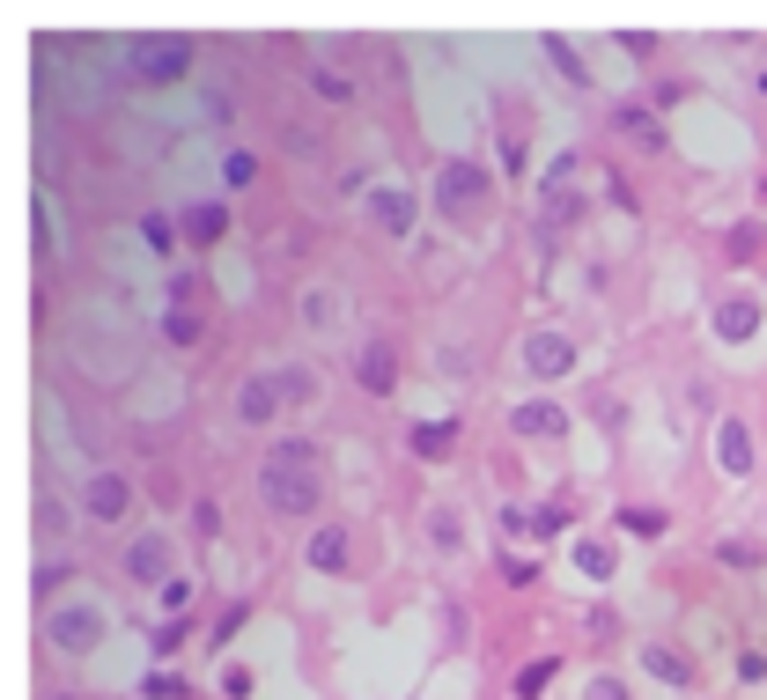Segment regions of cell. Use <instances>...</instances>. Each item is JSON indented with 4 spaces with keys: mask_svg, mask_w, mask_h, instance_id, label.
Segmentation results:
<instances>
[{
    "mask_svg": "<svg viewBox=\"0 0 767 700\" xmlns=\"http://www.w3.org/2000/svg\"><path fill=\"white\" fill-rule=\"evenodd\" d=\"M259 502H266V516H281V524H303V516H318L325 508V472L318 464L266 458L259 464Z\"/></svg>",
    "mask_w": 767,
    "mask_h": 700,
    "instance_id": "cell-1",
    "label": "cell"
},
{
    "mask_svg": "<svg viewBox=\"0 0 767 700\" xmlns=\"http://www.w3.org/2000/svg\"><path fill=\"white\" fill-rule=\"evenodd\" d=\"M103 634H111V604L97 590L45 604V649L52 656H89V649H103Z\"/></svg>",
    "mask_w": 767,
    "mask_h": 700,
    "instance_id": "cell-2",
    "label": "cell"
},
{
    "mask_svg": "<svg viewBox=\"0 0 767 700\" xmlns=\"http://www.w3.org/2000/svg\"><path fill=\"white\" fill-rule=\"evenodd\" d=\"M436 215L443 221H487V169L465 163V155H450L443 169H436Z\"/></svg>",
    "mask_w": 767,
    "mask_h": 700,
    "instance_id": "cell-3",
    "label": "cell"
},
{
    "mask_svg": "<svg viewBox=\"0 0 767 700\" xmlns=\"http://www.w3.org/2000/svg\"><path fill=\"white\" fill-rule=\"evenodd\" d=\"M185 67H193V37H133V45H125V74H133V81H155V89H163V81H177Z\"/></svg>",
    "mask_w": 767,
    "mask_h": 700,
    "instance_id": "cell-4",
    "label": "cell"
},
{
    "mask_svg": "<svg viewBox=\"0 0 767 700\" xmlns=\"http://www.w3.org/2000/svg\"><path fill=\"white\" fill-rule=\"evenodd\" d=\"M81 516H89L97 532L125 524V516H133V480H125V472H111V464H97V472L81 480Z\"/></svg>",
    "mask_w": 767,
    "mask_h": 700,
    "instance_id": "cell-5",
    "label": "cell"
},
{
    "mask_svg": "<svg viewBox=\"0 0 767 700\" xmlns=\"http://www.w3.org/2000/svg\"><path fill=\"white\" fill-rule=\"evenodd\" d=\"M119 576L125 582H149V590H163V582L177 576V546L163 532H133L125 538V554H119Z\"/></svg>",
    "mask_w": 767,
    "mask_h": 700,
    "instance_id": "cell-6",
    "label": "cell"
},
{
    "mask_svg": "<svg viewBox=\"0 0 767 700\" xmlns=\"http://www.w3.org/2000/svg\"><path fill=\"white\" fill-rule=\"evenodd\" d=\"M517 362H524L532 384H569V376H576V339L569 332H524Z\"/></svg>",
    "mask_w": 767,
    "mask_h": 700,
    "instance_id": "cell-7",
    "label": "cell"
},
{
    "mask_svg": "<svg viewBox=\"0 0 767 700\" xmlns=\"http://www.w3.org/2000/svg\"><path fill=\"white\" fill-rule=\"evenodd\" d=\"M362 221H370L376 237H414V221H421V193L414 185H376L370 199H362Z\"/></svg>",
    "mask_w": 767,
    "mask_h": 700,
    "instance_id": "cell-8",
    "label": "cell"
},
{
    "mask_svg": "<svg viewBox=\"0 0 767 700\" xmlns=\"http://www.w3.org/2000/svg\"><path fill=\"white\" fill-rule=\"evenodd\" d=\"M354 384L370 391V398H392L398 391V347L384 332H370L362 347H354Z\"/></svg>",
    "mask_w": 767,
    "mask_h": 700,
    "instance_id": "cell-9",
    "label": "cell"
},
{
    "mask_svg": "<svg viewBox=\"0 0 767 700\" xmlns=\"http://www.w3.org/2000/svg\"><path fill=\"white\" fill-rule=\"evenodd\" d=\"M288 406V398H281V376H273V369H251L244 384H237V428H273V413Z\"/></svg>",
    "mask_w": 767,
    "mask_h": 700,
    "instance_id": "cell-10",
    "label": "cell"
},
{
    "mask_svg": "<svg viewBox=\"0 0 767 700\" xmlns=\"http://www.w3.org/2000/svg\"><path fill=\"white\" fill-rule=\"evenodd\" d=\"M509 435L517 442H561L569 435V406L561 398H517L509 406Z\"/></svg>",
    "mask_w": 767,
    "mask_h": 700,
    "instance_id": "cell-11",
    "label": "cell"
},
{
    "mask_svg": "<svg viewBox=\"0 0 767 700\" xmlns=\"http://www.w3.org/2000/svg\"><path fill=\"white\" fill-rule=\"evenodd\" d=\"M709 332H716L723 347H745V339H760V295H745V288L716 295V310H709Z\"/></svg>",
    "mask_w": 767,
    "mask_h": 700,
    "instance_id": "cell-12",
    "label": "cell"
},
{
    "mask_svg": "<svg viewBox=\"0 0 767 700\" xmlns=\"http://www.w3.org/2000/svg\"><path fill=\"white\" fill-rule=\"evenodd\" d=\"M716 464L731 472V480H745V472L760 464V435L745 428L738 413H731V420H716Z\"/></svg>",
    "mask_w": 767,
    "mask_h": 700,
    "instance_id": "cell-13",
    "label": "cell"
},
{
    "mask_svg": "<svg viewBox=\"0 0 767 700\" xmlns=\"http://www.w3.org/2000/svg\"><path fill=\"white\" fill-rule=\"evenodd\" d=\"M303 560H310L318 576H347V568H354V538H347V524H318L310 546H303Z\"/></svg>",
    "mask_w": 767,
    "mask_h": 700,
    "instance_id": "cell-14",
    "label": "cell"
},
{
    "mask_svg": "<svg viewBox=\"0 0 767 700\" xmlns=\"http://www.w3.org/2000/svg\"><path fill=\"white\" fill-rule=\"evenodd\" d=\"M177 237L193 243V251H207V243H222V237H229V207H222V199H193V207L177 215Z\"/></svg>",
    "mask_w": 767,
    "mask_h": 700,
    "instance_id": "cell-15",
    "label": "cell"
},
{
    "mask_svg": "<svg viewBox=\"0 0 767 700\" xmlns=\"http://www.w3.org/2000/svg\"><path fill=\"white\" fill-rule=\"evenodd\" d=\"M643 671L657 678V686H671V693H693V656H679L671 642H657V634L643 642Z\"/></svg>",
    "mask_w": 767,
    "mask_h": 700,
    "instance_id": "cell-16",
    "label": "cell"
},
{
    "mask_svg": "<svg viewBox=\"0 0 767 700\" xmlns=\"http://www.w3.org/2000/svg\"><path fill=\"white\" fill-rule=\"evenodd\" d=\"M340 317H347V303H340L332 281H310V288H303V332H310V339H325Z\"/></svg>",
    "mask_w": 767,
    "mask_h": 700,
    "instance_id": "cell-17",
    "label": "cell"
},
{
    "mask_svg": "<svg viewBox=\"0 0 767 700\" xmlns=\"http://www.w3.org/2000/svg\"><path fill=\"white\" fill-rule=\"evenodd\" d=\"M273 376H281V398H288V406H318L325 398V376L310 362H273Z\"/></svg>",
    "mask_w": 767,
    "mask_h": 700,
    "instance_id": "cell-18",
    "label": "cell"
},
{
    "mask_svg": "<svg viewBox=\"0 0 767 700\" xmlns=\"http://www.w3.org/2000/svg\"><path fill=\"white\" fill-rule=\"evenodd\" d=\"M406 450H414L421 464H443L450 450H458V420H421V428L406 435Z\"/></svg>",
    "mask_w": 767,
    "mask_h": 700,
    "instance_id": "cell-19",
    "label": "cell"
},
{
    "mask_svg": "<svg viewBox=\"0 0 767 700\" xmlns=\"http://www.w3.org/2000/svg\"><path fill=\"white\" fill-rule=\"evenodd\" d=\"M428 546H436V554H450V560L465 554V516H458L450 502H436V508H428Z\"/></svg>",
    "mask_w": 767,
    "mask_h": 700,
    "instance_id": "cell-20",
    "label": "cell"
},
{
    "mask_svg": "<svg viewBox=\"0 0 767 700\" xmlns=\"http://www.w3.org/2000/svg\"><path fill=\"white\" fill-rule=\"evenodd\" d=\"M569 554H576V568H583V576H591V582L620 576V554H613V538H576Z\"/></svg>",
    "mask_w": 767,
    "mask_h": 700,
    "instance_id": "cell-21",
    "label": "cell"
},
{
    "mask_svg": "<svg viewBox=\"0 0 767 700\" xmlns=\"http://www.w3.org/2000/svg\"><path fill=\"white\" fill-rule=\"evenodd\" d=\"M613 125L627 133V141H643V147H665V125L649 119V103H620V111H613Z\"/></svg>",
    "mask_w": 767,
    "mask_h": 700,
    "instance_id": "cell-22",
    "label": "cell"
},
{
    "mask_svg": "<svg viewBox=\"0 0 767 700\" xmlns=\"http://www.w3.org/2000/svg\"><path fill=\"white\" fill-rule=\"evenodd\" d=\"M539 45H546V59H554V74H569L576 89H591V59H583L569 37H539Z\"/></svg>",
    "mask_w": 767,
    "mask_h": 700,
    "instance_id": "cell-23",
    "label": "cell"
},
{
    "mask_svg": "<svg viewBox=\"0 0 767 700\" xmlns=\"http://www.w3.org/2000/svg\"><path fill=\"white\" fill-rule=\"evenodd\" d=\"M310 97L340 111V103H354V81H347V74H332V67H310Z\"/></svg>",
    "mask_w": 767,
    "mask_h": 700,
    "instance_id": "cell-24",
    "label": "cell"
},
{
    "mask_svg": "<svg viewBox=\"0 0 767 700\" xmlns=\"http://www.w3.org/2000/svg\"><path fill=\"white\" fill-rule=\"evenodd\" d=\"M554 671H561L554 656H532V664H524V671H517V686H509V693H517V700H539L546 686H554Z\"/></svg>",
    "mask_w": 767,
    "mask_h": 700,
    "instance_id": "cell-25",
    "label": "cell"
},
{
    "mask_svg": "<svg viewBox=\"0 0 767 700\" xmlns=\"http://www.w3.org/2000/svg\"><path fill=\"white\" fill-rule=\"evenodd\" d=\"M37 251L59 259V207H52V185H37Z\"/></svg>",
    "mask_w": 767,
    "mask_h": 700,
    "instance_id": "cell-26",
    "label": "cell"
},
{
    "mask_svg": "<svg viewBox=\"0 0 767 700\" xmlns=\"http://www.w3.org/2000/svg\"><path fill=\"white\" fill-rule=\"evenodd\" d=\"M199 332H207V317L199 310H171L163 317V339H171V347H199Z\"/></svg>",
    "mask_w": 767,
    "mask_h": 700,
    "instance_id": "cell-27",
    "label": "cell"
},
{
    "mask_svg": "<svg viewBox=\"0 0 767 700\" xmlns=\"http://www.w3.org/2000/svg\"><path fill=\"white\" fill-rule=\"evenodd\" d=\"M620 532H635V538H665V508H620Z\"/></svg>",
    "mask_w": 767,
    "mask_h": 700,
    "instance_id": "cell-28",
    "label": "cell"
},
{
    "mask_svg": "<svg viewBox=\"0 0 767 700\" xmlns=\"http://www.w3.org/2000/svg\"><path fill=\"white\" fill-rule=\"evenodd\" d=\"M141 243L149 251H177V215H149L141 221Z\"/></svg>",
    "mask_w": 767,
    "mask_h": 700,
    "instance_id": "cell-29",
    "label": "cell"
},
{
    "mask_svg": "<svg viewBox=\"0 0 767 700\" xmlns=\"http://www.w3.org/2000/svg\"><path fill=\"white\" fill-rule=\"evenodd\" d=\"M502 582H509V590H532V582H539V560H524V554L502 546Z\"/></svg>",
    "mask_w": 767,
    "mask_h": 700,
    "instance_id": "cell-30",
    "label": "cell"
},
{
    "mask_svg": "<svg viewBox=\"0 0 767 700\" xmlns=\"http://www.w3.org/2000/svg\"><path fill=\"white\" fill-rule=\"evenodd\" d=\"M561 524H569V502H546V508H532V538H561Z\"/></svg>",
    "mask_w": 767,
    "mask_h": 700,
    "instance_id": "cell-31",
    "label": "cell"
},
{
    "mask_svg": "<svg viewBox=\"0 0 767 700\" xmlns=\"http://www.w3.org/2000/svg\"><path fill=\"white\" fill-rule=\"evenodd\" d=\"M222 177H229V185H251V177H259V155H251V147H229V155H222Z\"/></svg>",
    "mask_w": 767,
    "mask_h": 700,
    "instance_id": "cell-32",
    "label": "cell"
},
{
    "mask_svg": "<svg viewBox=\"0 0 767 700\" xmlns=\"http://www.w3.org/2000/svg\"><path fill=\"white\" fill-rule=\"evenodd\" d=\"M185 634H193L185 620H163V627L149 634V649H155V656H177V649H185Z\"/></svg>",
    "mask_w": 767,
    "mask_h": 700,
    "instance_id": "cell-33",
    "label": "cell"
},
{
    "mask_svg": "<svg viewBox=\"0 0 767 700\" xmlns=\"http://www.w3.org/2000/svg\"><path fill=\"white\" fill-rule=\"evenodd\" d=\"M37 532H45V538H67V508L52 502V494H37Z\"/></svg>",
    "mask_w": 767,
    "mask_h": 700,
    "instance_id": "cell-34",
    "label": "cell"
},
{
    "mask_svg": "<svg viewBox=\"0 0 767 700\" xmlns=\"http://www.w3.org/2000/svg\"><path fill=\"white\" fill-rule=\"evenodd\" d=\"M495 524H502V546H509V538H524V532H532V508H524V502H502V516H495Z\"/></svg>",
    "mask_w": 767,
    "mask_h": 700,
    "instance_id": "cell-35",
    "label": "cell"
},
{
    "mask_svg": "<svg viewBox=\"0 0 767 700\" xmlns=\"http://www.w3.org/2000/svg\"><path fill=\"white\" fill-rule=\"evenodd\" d=\"M141 693H149V700H185V678H177V671H149Z\"/></svg>",
    "mask_w": 767,
    "mask_h": 700,
    "instance_id": "cell-36",
    "label": "cell"
},
{
    "mask_svg": "<svg viewBox=\"0 0 767 700\" xmlns=\"http://www.w3.org/2000/svg\"><path fill=\"white\" fill-rule=\"evenodd\" d=\"M185 604H193V582H185V576H171V582H163V612H171V620H177Z\"/></svg>",
    "mask_w": 767,
    "mask_h": 700,
    "instance_id": "cell-37",
    "label": "cell"
},
{
    "mask_svg": "<svg viewBox=\"0 0 767 700\" xmlns=\"http://www.w3.org/2000/svg\"><path fill=\"white\" fill-rule=\"evenodd\" d=\"M583 700H635V693H627V678L605 671V678H591V693H583Z\"/></svg>",
    "mask_w": 767,
    "mask_h": 700,
    "instance_id": "cell-38",
    "label": "cell"
},
{
    "mask_svg": "<svg viewBox=\"0 0 767 700\" xmlns=\"http://www.w3.org/2000/svg\"><path fill=\"white\" fill-rule=\"evenodd\" d=\"M222 700H251V671H244V664H229V671H222Z\"/></svg>",
    "mask_w": 767,
    "mask_h": 700,
    "instance_id": "cell-39",
    "label": "cell"
},
{
    "mask_svg": "<svg viewBox=\"0 0 767 700\" xmlns=\"http://www.w3.org/2000/svg\"><path fill=\"white\" fill-rule=\"evenodd\" d=\"M193 532L215 538V532H222V508H215V502H193Z\"/></svg>",
    "mask_w": 767,
    "mask_h": 700,
    "instance_id": "cell-40",
    "label": "cell"
},
{
    "mask_svg": "<svg viewBox=\"0 0 767 700\" xmlns=\"http://www.w3.org/2000/svg\"><path fill=\"white\" fill-rule=\"evenodd\" d=\"M716 560H723V568H753L760 554H753V546H738V538H723V546H716Z\"/></svg>",
    "mask_w": 767,
    "mask_h": 700,
    "instance_id": "cell-41",
    "label": "cell"
},
{
    "mask_svg": "<svg viewBox=\"0 0 767 700\" xmlns=\"http://www.w3.org/2000/svg\"><path fill=\"white\" fill-rule=\"evenodd\" d=\"M207 119H215V125H229V119H237V103H229V89H207Z\"/></svg>",
    "mask_w": 767,
    "mask_h": 700,
    "instance_id": "cell-42",
    "label": "cell"
},
{
    "mask_svg": "<svg viewBox=\"0 0 767 700\" xmlns=\"http://www.w3.org/2000/svg\"><path fill=\"white\" fill-rule=\"evenodd\" d=\"M760 97H767V74H760Z\"/></svg>",
    "mask_w": 767,
    "mask_h": 700,
    "instance_id": "cell-43",
    "label": "cell"
},
{
    "mask_svg": "<svg viewBox=\"0 0 767 700\" xmlns=\"http://www.w3.org/2000/svg\"><path fill=\"white\" fill-rule=\"evenodd\" d=\"M52 700H75V693H52Z\"/></svg>",
    "mask_w": 767,
    "mask_h": 700,
    "instance_id": "cell-44",
    "label": "cell"
}]
</instances>
